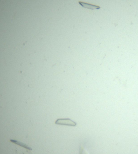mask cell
<instances>
[{"label": "cell", "mask_w": 138, "mask_h": 154, "mask_svg": "<svg viewBox=\"0 0 138 154\" xmlns=\"http://www.w3.org/2000/svg\"><path fill=\"white\" fill-rule=\"evenodd\" d=\"M10 141L16 146V151L17 152L20 154H33V149L26 144L16 140H10Z\"/></svg>", "instance_id": "1"}, {"label": "cell", "mask_w": 138, "mask_h": 154, "mask_svg": "<svg viewBox=\"0 0 138 154\" xmlns=\"http://www.w3.org/2000/svg\"><path fill=\"white\" fill-rule=\"evenodd\" d=\"M55 124L58 125L72 126L74 127L77 125V123L74 121H72L70 119H59L55 121Z\"/></svg>", "instance_id": "2"}, {"label": "cell", "mask_w": 138, "mask_h": 154, "mask_svg": "<svg viewBox=\"0 0 138 154\" xmlns=\"http://www.w3.org/2000/svg\"><path fill=\"white\" fill-rule=\"evenodd\" d=\"M78 3H79V5L82 6L83 7H84L85 8H87V9H91V10H96V9H99L100 8L99 6L93 5L83 2H81V1H79Z\"/></svg>", "instance_id": "3"}, {"label": "cell", "mask_w": 138, "mask_h": 154, "mask_svg": "<svg viewBox=\"0 0 138 154\" xmlns=\"http://www.w3.org/2000/svg\"><path fill=\"white\" fill-rule=\"evenodd\" d=\"M79 154H89L87 149L83 146H80L79 148Z\"/></svg>", "instance_id": "4"}]
</instances>
